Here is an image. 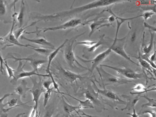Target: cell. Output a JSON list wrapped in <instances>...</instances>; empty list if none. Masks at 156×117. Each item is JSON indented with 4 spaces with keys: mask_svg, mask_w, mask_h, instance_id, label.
<instances>
[{
    "mask_svg": "<svg viewBox=\"0 0 156 117\" xmlns=\"http://www.w3.org/2000/svg\"><path fill=\"white\" fill-rule=\"evenodd\" d=\"M54 112V110L53 109H49L48 110L45 112L44 117H52Z\"/></svg>",
    "mask_w": 156,
    "mask_h": 117,
    "instance_id": "ee69618b",
    "label": "cell"
},
{
    "mask_svg": "<svg viewBox=\"0 0 156 117\" xmlns=\"http://www.w3.org/2000/svg\"><path fill=\"white\" fill-rule=\"evenodd\" d=\"M140 98H144L148 101L147 103L141 105L142 109L145 107L156 108V100L155 99L149 98L145 94L140 96Z\"/></svg>",
    "mask_w": 156,
    "mask_h": 117,
    "instance_id": "f1b7e54d",
    "label": "cell"
},
{
    "mask_svg": "<svg viewBox=\"0 0 156 117\" xmlns=\"http://www.w3.org/2000/svg\"><path fill=\"white\" fill-rule=\"evenodd\" d=\"M21 40H25L30 42L41 45V47L48 48L51 49H55V46L48 41L45 37H38L34 39H29L24 36L20 37Z\"/></svg>",
    "mask_w": 156,
    "mask_h": 117,
    "instance_id": "e0dca14e",
    "label": "cell"
},
{
    "mask_svg": "<svg viewBox=\"0 0 156 117\" xmlns=\"http://www.w3.org/2000/svg\"><path fill=\"white\" fill-rule=\"evenodd\" d=\"M36 53H34L24 58H17L12 55L8 54L4 59L5 60L9 59H13L14 60L15 62L19 61L24 60H26V62L28 61L29 62V64L32 67L33 70L38 73V69L40 68L42 64L48 62V60L44 58H39L38 54L37 55Z\"/></svg>",
    "mask_w": 156,
    "mask_h": 117,
    "instance_id": "9c48e42d",
    "label": "cell"
},
{
    "mask_svg": "<svg viewBox=\"0 0 156 117\" xmlns=\"http://www.w3.org/2000/svg\"><path fill=\"white\" fill-rule=\"evenodd\" d=\"M15 16L13 17L12 25L10 31L8 34L5 37H2L3 41L2 44H5L3 48H5L6 47L16 45L19 46L26 47V44H23L20 43L15 37L14 34L13 29L15 24Z\"/></svg>",
    "mask_w": 156,
    "mask_h": 117,
    "instance_id": "5bb4252c",
    "label": "cell"
},
{
    "mask_svg": "<svg viewBox=\"0 0 156 117\" xmlns=\"http://www.w3.org/2000/svg\"><path fill=\"white\" fill-rule=\"evenodd\" d=\"M53 83L52 81L51 80H46L42 83L43 86L44 88L46 90L49 89L51 84Z\"/></svg>",
    "mask_w": 156,
    "mask_h": 117,
    "instance_id": "ab89813d",
    "label": "cell"
},
{
    "mask_svg": "<svg viewBox=\"0 0 156 117\" xmlns=\"http://www.w3.org/2000/svg\"><path fill=\"white\" fill-rule=\"evenodd\" d=\"M140 94H131L128 95L122 94L121 97L125 98L126 100V105L124 108L121 109V110L123 111L127 110L130 111L134 108L136 105L139 100L140 98Z\"/></svg>",
    "mask_w": 156,
    "mask_h": 117,
    "instance_id": "2e32d148",
    "label": "cell"
},
{
    "mask_svg": "<svg viewBox=\"0 0 156 117\" xmlns=\"http://www.w3.org/2000/svg\"><path fill=\"white\" fill-rule=\"evenodd\" d=\"M152 86H150L147 87H145L141 83H138L136 84L131 89V90L137 91V92H130L131 94H140L145 92H147L148 91L153 90H155L156 88H152L148 89V88Z\"/></svg>",
    "mask_w": 156,
    "mask_h": 117,
    "instance_id": "cb8c5ba5",
    "label": "cell"
},
{
    "mask_svg": "<svg viewBox=\"0 0 156 117\" xmlns=\"http://www.w3.org/2000/svg\"><path fill=\"white\" fill-rule=\"evenodd\" d=\"M62 72L65 78L71 83H73L76 81L77 79L80 80L84 78L82 75L77 74L63 68L60 66L58 68Z\"/></svg>",
    "mask_w": 156,
    "mask_h": 117,
    "instance_id": "ac0fdd59",
    "label": "cell"
},
{
    "mask_svg": "<svg viewBox=\"0 0 156 117\" xmlns=\"http://www.w3.org/2000/svg\"><path fill=\"white\" fill-rule=\"evenodd\" d=\"M107 3L105 0L94 1L91 2L78 7L72 8L70 9L57 12L50 15H43L37 13H33V19H37V22L42 21H47L56 20L62 19L67 17H70L92 9L106 6Z\"/></svg>",
    "mask_w": 156,
    "mask_h": 117,
    "instance_id": "6da1fadb",
    "label": "cell"
},
{
    "mask_svg": "<svg viewBox=\"0 0 156 117\" xmlns=\"http://www.w3.org/2000/svg\"><path fill=\"white\" fill-rule=\"evenodd\" d=\"M112 51L111 47H110L108 49L98 54L94 58L90 60H86L78 56H77L76 57L83 62H91L92 65L90 68H89V71L92 73L95 69H96L99 65H100V63L105 59Z\"/></svg>",
    "mask_w": 156,
    "mask_h": 117,
    "instance_id": "4fadbf2b",
    "label": "cell"
},
{
    "mask_svg": "<svg viewBox=\"0 0 156 117\" xmlns=\"http://www.w3.org/2000/svg\"><path fill=\"white\" fill-rule=\"evenodd\" d=\"M155 12L153 11H147L142 14V17H143L145 20H147L148 18L154 14Z\"/></svg>",
    "mask_w": 156,
    "mask_h": 117,
    "instance_id": "74e56055",
    "label": "cell"
},
{
    "mask_svg": "<svg viewBox=\"0 0 156 117\" xmlns=\"http://www.w3.org/2000/svg\"><path fill=\"white\" fill-rule=\"evenodd\" d=\"M151 34V39L149 44L147 46L144 42L145 33L144 32L143 35V40L141 45V51L144 54L148 55V54L152 50L154 44V37L155 32H152V31L149 30Z\"/></svg>",
    "mask_w": 156,
    "mask_h": 117,
    "instance_id": "d6986e66",
    "label": "cell"
},
{
    "mask_svg": "<svg viewBox=\"0 0 156 117\" xmlns=\"http://www.w3.org/2000/svg\"><path fill=\"white\" fill-rule=\"evenodd\" d=\"M133 112L132 113H127L126 114L128 115H130L131 117H138L139 115L136 112L135 109L133 108Z\"/></svg>",
    "mask_w": 156,
    "mask_h": 117,
    "instance_id": "c3c4849f",
    "label": "cell"
},
{
    "mask_svg": "<svg viewBox=\"0 0 156 117\" xmlns=\"http://www.w3.org/2000/svg\"><path fill=\"white\" fill-rule=\"evenodd\" d=\"M97 41H85L80 42H78L76 43L75 46L74 48H75L78 45H83L86 46L90 47L94 44H95Z\"/></svg>",
    "mask_w": 156,
    "mask_h": 117,
    "instance_id": "e575fe53",
    "label": "cell"
},
{
    "mask_svg": "<svg viewBox=\"0 0 156 117\" xmlns=\"http://www.w3.org/2000/svg\"><path fill=\"white\" fill-rule=\"evenodd\" d=\"M100 66L102 67H105L112 69L116 72L117 73L129 79H140L144 77L148 78L151 80H155L154 77H149L145 72L138 73L129 68H120L113 66L101 64Z\"/></svg>",
    "mask_w": 156,
    "mask_h": 117,
    "instance_id": "ba28073f",
    "label": "cell"
},
{
    "mask_svg": "<svg viewBox=\"0 0 156 117\" xmlns=\"http://www.w3.org/2000/svg\"><path fill=\"white\" fill-rule=\"evenodd\" d=\"M18 1V0H14L9 3L6 1L0 0V21H3L5 24L12 23L14 16L17 13L15 12V9L13 13L12 9L15 6L16 4Z\"/></svg>",
    "mask_w": 156,
    "mask_h": 117,
    "instance_id": "8992f818",
    "label": "cell"
},
{
    "mask_svg": "<svg viewBox=\"0 0 156 117\" xmlns=\"http://www.w3.org/2000/svg\"><path fill=\"white\" fill-rule=\"evenodd\" d=\"M2 37H0V41H2ZM4 59L2 57L0 53V71L2 74H3L4 72L5 71V69L3 66V64L4 63Z\"/></svg>",
    "mask_w": 156,
    "mask_h": 117,
    "instance_id": "f35d334b",
    "label": "cell"
},
{
    "mask_svg": "<svg viewBox=\"0 0 156 117\" xmlns=\"http://www.w3.org/2000/svg\"><path fill=\"white\" fill-rule=\"evenodd\" d=\"M24 114H25V113H19L15 117H26V116H23Z\"/></svg>",
    "mask_w": 156,
    "mask_h": 117,
    "instance_id": "f907efd6",
    "label": "cell"
},
{
    "mask_svg": "<svg viewBox=\"0 0 156 117\" xmlns=\"http://www.w3.org/2000/svg\"><path fill=\"white\" fill-rule=\"evenodd\" d=\"M141 57L143 59L147 61L151 66L153 68L156 69V65L154 62H152L149 58V57L148 55L145 54H141L140 53Z\"/></svg>",
    "mask_w": 156,
    "mask_h": 117,
    "instance_id": "d590c367",
    "label": "cell"
},
{
    "mask_svg": "<svg viewBox=\"0 0 156 117\" xmlns=\"http://www.w3.org/2000/svg\"><path fill=\"white\" fill-rule=\"evenodd\" d=\"M105 36V34H104L100 36L99 40L95 44L87 48L88 51L90 52H93L100 46L104 44L105 42V40L104 39Z\"/></svg>",
    "mask_w": 156,
    "mask_h": 117,
    "instance_id": "f546056e",
    "label": "cell"
},
{
    "mask_svg": "<svg viewBox=\"0 0 156 117\" xmlns=\"http://www.w3.org/2000/svg\"><path fill=\"white\" fill-rule=\"evenodd\" d=\"M19 99L18 98H13L9 100L6 103L7 105H8L10 107L13 108L20 106V105L18 104L19 102Z\"/></svg>",
    "mask_w": 156,
    "mask_h": 117,
    "instance_id": "836d02e7",
    "label": "cell"
},
{
    "mask_svg": "<svg viewBox=\"0 0 156 117\" xmlns=\"http://www.w3.org/2000/svg\"><path fill=\"white\" fill-rule=\"evenodd\" d=\"M13 95L12 93L9 94L8 93L5 94L3 96L0 98V110L6 113L8 112L10 110L13 108L12 107H10L9 108L5 109V107L7 105L6 103L4 104L3 103V101L6 98L11 95Z\"/></svg>",
    "mask_w": 156,
    "mask_h": 117,
    "instance_id": "4dcf8cb0",
    "label": "cell"
},
{
    "mask_svg": "<svg viewBox=\"0 0 156 117\" xmlns=\"http://www.w3.org/2000/svg\"><path fill=\"white\" fill-rule=\"evenodd\" d=\"M106 11L109 13H112L115 16V20L116 21L117 23V28L116 31L115 35V38H117V36L118 33V32L120 28V27L122 24L125 21L129 20H133L134 19L138 18V17H142V15H140L139 16H136L135 17H132V18H122L120 17H119L116 16L115 15L112 11L111 9L110 8L108 9H105L103 10V12Z\"/></svg>",
    "mask_w": 156,
    "mask_h": 117,
    "instance_id": "ffe728a7",
    "label": "cell"
},
{
    "mask_svg": "<svg viewBox=\"0 0 156 117\" xmlns=\"http://www.w3.org/2000/svg\"><path fill=\"white\" fill-rule=\"evenodd\" d=\"M82 94L87 99L89 100L96 107L98 112L107 109L104 104L100 99L99 94L93 88L91 84L88 85L86 88L83 90Z\"/></svg>",
    "mask_w": 156,
    "mask_h": 117,
    "instance_id": "52a82bcc",
    "label": "cell"
},
{
    "mask_svg": "<svg viewBox=\"0 0 156 117\" xmlns=\"http://www.w3.org/2000/svg\"><path fill=\"white\" fill-rule=\"evenodd\" d=\"M0 116L1 117H7L8 114L0 110Z\"/></svg>",
    "mask_w": 156,
    "mask_h": 117,
    "instance_id": "681fc988",
    "label": "cell"
},
{
    "mask_svg": "<svg viewBox=\"0 0 156 117\" xmlns=\"http://www.w3.org/2000/svg\"><path fill=\"white\" fill-rule=\"evenodd\" d=\"M99 75L98 81H95L99 84L100 86L103 88L108 85H113L115 87L127 84L132 82L130 80L113 75L106 71L102 67L96 68Z\"/></svg>",
    "mask_w": 156,
    "mask_h": 117,
    "instance_id": "7a4b0ae2",
    "label": "cell"
},
{
    "mask_svg": "<svg viewBox=\"0 0 156 117\" xmlns=\"http://www.w3.org/2000/svg\"><path fill=\"white\" fill-rule=\"evenodd\" d=\"M133 57L136 58L138 60L140 66L144 70L147 71L153 77H154L153 73L154 74V75L155 76L156 69L152 67L149 63L142 58L140 56V53H139L138 57L133 56Z\"/></svg>",
    "mask_w": 156,
    "mask_h": 117,
    "instance_id": "7402d4cb",
    "label": "cell"
},
{
    "mask_svg": "<svg viewBox=\"0 0 156 117\" xmlns=\"http://www.w3.org/2000/svg\"><path fill=\"white\" fill-rule=\"evenodd\" d=\"M69 39H66L64 42L58 48L54 49L53 51H51L48 56V65L46 67L45 71L47 74L49 75L51 80L52 81L53 84L54 85H55L57 84V83L55 81L52 73L50 70V66L51 63L53 59L58 54V52L66 44V43L68 41Z\"/></svg>",
    "mask_w": 156,
    "mask_h": 117,
    "instance_id": "9a60e30c",
    "label": "cell"
},
{
    "mask_svg": "<svg viewBox=\"0 0 156 117\" xmlns=\"http://www.w3.org/2000/svg\"><path fill=\"white\" fill-rule=\"evenodd\" d=\"M54 89V87H52L50 88L49 89L46 90L45 91L44 93V101H43V106L44 107H45L48 102V101L51 96V94L52 90Z\"/></svg>",
    "mask_w": 156,
    "mask_h": 117,
    "instance_id": "d6a6232c",
    "label": "cell"
},
{
    "mask_svg": "<svg viewBox=\"0 0 156 117\" xmlns=\"http://www.w3.org/2000/svg\"><path fill=\"white\" fill-rule=\"evenodd\" d=\"M126 38V37L120 39H114L110 46L112 50L133 64L140 66L139 64L132 60L125 52L124 45Z\"/></svg>",
    "mask_w": 156,
    "mask_h": 117,
    "instance_id": "7c38bea8",
    "label": "cell"
},
{
    "mask_svg": "<svg viewBox=\"0 0 156 117\" xmlns=\"http://www.w3.org/2000/svg\"><path fill=\"white\" fill-rule=\"evenodd\" d=\"M96 92L104 104H106L113 108L118 105H126V101L122 100L116 93L105 88L99 89L95 82L92 81Z\"/></svg>",
    "mask_w": 156,
    "mask_h": 117,
    "instance_id": "3957f363",
    "label": "cell"
},
{
    "mask_svg": "<svg viewBox=\"0 0 156 117\" xmlns=\"http://www.w3.org/2000/svg\"><path fill=\"white\" fill-rule=\"evenodd\" d=\"M26 47L34 50L38 54L46 56H48L51 52L50 51V49L41 46L37 47L27 44Z\"/></svg>",
    "mask_w": 156,
    "mask_h": 117,
    "instance_id": "484cf974",
    "label": "cell"
},
{
    "mask_svg": "<svg viewBox=\"0 0 156 117\" xmlns=\"http://www.w3.org/2000/svg\"><path fill=\"white\" fill-rule=\"evenodd\" d=\"M86 31L73 37L69 39L66 44L64 51V56L65 61L71 67H76L75 63L82 68L89 70V68L85 67L81 64L76 59L74 53L75 48L73 44L76 40L79 37L83 35Z\"/></svg>",
    "mask_w": 156,
    "mask_h": 117,
    "instance_id": "277c9868",
    "label": "cell"
},
{
    "mask_svg": "<svg viewBox=\"0 0 156 117\" xmlns=\"http://www.w3.org/2000/svg\"><path fill=\"white\" fill-rule=\"evenodd\" d=\"M144 27H146L148 28L149 30L153 31L154 32H156V28L155 27L151 26L146 22H144Z\"/></svg>",
    "mask_w": 156,
    "mask_h": 117,
    "instance_id": "b9f144b4",
    "label": "cell"
},
{
    "mask_svg": "<svg viewBox=\"0 0 156 117\" xmlns=\"http://www.w3.org/2000/svg\"><path fill=\"white\" fill-rule=\"evenodd\" d=\"M25 9L24 1L23 0H22L19 12L17 13L16 17V20L18 23L19 28L22 27L23 25L24 18Z\"/></svg>",
    "mask_w": 156,
    "mask_h": 117,
    "instance_id": "d4e9b609",
    "label": "cell"
},
{
    "mask_svg": "<svg viewBox=\"0 0 156 117\" xmlns=\"http://www.w3.org/2000/svg\"><path fill=\"white\" fill-rule=\"evenodd\" d=\"M62 98V104L63 105V108L64 111L66 113L69 114H72V113L75 111H76V109H80V107L78 105L76 106H73L67 103L64 99L63 97Z\"/></svg>",
    "mask_w": 156,
    "mask_h": 117,
    "instance_id": "4316f807",
    "label": "cell"
},
{
    "mask_svg": "<svg viewBox=\"0 0 156 117\" xmlns=\"http://www.w3.org/2000/svg\"><path fill=\"white\" fill-rule=\"evenodd\" d=\"M87 24V22H84L82 20L78 18H74L68 21L65 23L56 27H36V30L34 31L27 32V34L39 33L41 31L45 32L49 31H54L59 30H66L78 27Z\"/></svg>",
    "mask_w": 156,
    "mask_h": 117,
    "instance_id": "5b68a950",
    "label": "cell"
},
{
    "mask_svg": "<svg viewBox=\"0 0 156 117\" xmlns=\"http://www.w3.org/2000/svg\"><path fill=\"white\" fill-rule=\"evenodd\" d=\"M143 114H148L150 117H156V114L154 110H147L142 112Z\"/></svg>",
    "mask_w": 156,
    "mask_h": 117,
    "instance_id": "60d3db41",
    "label": "cell"
},
{
    "mask_svg": "<svg viewBox=\"0 0 156 117\" xmlns=\"http://www.w3.org/2000/svg\"><path fill=\"white\" fill-rule=\"evenodd\" d=\"M33 83V86L30 88L29 91L31 93L33 97V101L35 103L34 105L37 108L38 101L42 93H44L46 90L44 88L41 80L40 79L38 82L36 79L30 77Z\"/></svg>",
    "mask_w": 156,
    "mask_h": 117,
    "instance_id": "8fae6325",
    "label": "cell"
},
{
    "mask_svg": "<svg viewBox=\"0 0 156 117\" xmlns=\"http://www.w3.org/2000/svg\"><path fill=\"white\" fill-rule=\"evenodd\" d=\"M140 117H142V116H140Z\"/></svg>",
    "mask_w": 156,
    "mask_h": 117,
    "instance_id": "f5cc1de1",
    "label": "cell"
},
{
    "mask_svg": "<svg viewBox=\"0 0 156 117\" xmlns=\"http://www.w3.org/2000/svg\"><path fill=\"white\" fill-rule=\"evenodd\" d=\"M23 65L22 61H19V65L17 68L14 70V77L12 79L10 82L13 85H16L17 84V80L26 77H30L31 76L36 75L43 77H50L48 74H42L38 73L35 71L33 70L30 71H25L23 70V68L26 63Z\"/></svg>",
    "mask_w": 156,
    "mask_h": 117,
    "instance_id": "30bf717a",
    "label": "cell"
},
{
    "mask_svg": "<svg viewBox=\"0 0 156 117\" xmlns=\"http://www.w3.org/2000/svg\"><path fill=\"white\" fill-rule=\"evenodd\" d=\"M154 51L153 54L149 57V58L151 61L152 62H154L156 61V46H155V42H154Z\"/></svg>",
    "mask_w": 156,
    "mask_h": 117,
    "instance_id": "7bdbcfd3",
    "label": "cell"
},
{
    "mask_svg": "<svg viewBox=\"0 0 156 117\" xmlns=\"http://www.w3.org/2000/svg\"><path fill=\"white\" fill-rule=\"evenodd\" d=\"M27 82L25 79L21 80L20 84L14 89L15 93L23 98L26 97L27 92L30 90V88L27 87Z\"/></svg>",
    "mask_w": 156,
    "mask_h": 117,
    "instance_id": "44dd1931",
    "label": "cell"
},
{
    "mask_svg": "<svg viewBox=\"0 0 156 117\" xmlns=\"http://www.w3.org/2000/svg\"><path fill=\"white\" fill-rule=\"evenodd\" d=\"M63 94L68 95L74 99L78 101L79 102V104L78 105L80 107V109L92 108H94V106L92 103L88 99H87L85 101H82L70 95L67 94L65 93H63Z\"/></svg>",
    "mask_w": 156,
    "mask_h": 117,
    "instance_id": "83f0119b",
    "label": "cell"
},
{
    "mask_svg": "<svg viewBox=\"0 0 156 117\" xmlns=\"http://www.w3.org/2000/svg\"><path fill=\"white\" fill-rule=\"evenodd\" d=\"M36 24L35 22H33L32 24L26 27H20L16 30L14 31V35L16 38L18 39L23 34V33L25 32V30L27 28L30 26H33Z\"/></svg>",
    "mask_w": 156,
    "mask_h": 117,
    "instance_id": "1f68e13d",
    "label": "cell"
},
{
    "mask_svg": "<svg viewBox=\"0 0 156 117\" xmlns=\"http://www.w3.org/2000/svg\"><path fill=\"white\" fill-rule=\"evenodd\" d=\"M36 112H37V108L34 106L32 109L30 117H34Z\"/></svg>",
    "mask_w": 156,
    "mask_h": 117,
    "instance_id": "7dc6e473",
    "label": "cell"
},
{
    "mask_svg": "<svg viewBox=\"0 0 156 117\" xmlns=\"http://www.w3.org/2000/svg\"><path fill=\"white\" fill-rule=\"evenodd\" d=\"M110 13L112 14V15L108 17L107 19L108 21L110 23H111L115 21V18L114 16L112 13Z\"/></svg>",
    "mask_w": 156,
    "mask_h": 117,
    "instance_id": "bcb514c9",
    "label": "cell"
},
{
    "mask_svg": "<svg viewBox=\"0 0 156 117\" xmlns=\"http://www.w3.org/2000/svg\"><path fill=\"white\" fill-rule=\"evenodd\" d=\"M106 20V19H102L98 21H95L90 24V31L89 35V37L92 35L96 30L98 29L101 27L104 26H108L110 24H112L110 23L102 24L105 22L108 21L107 20Z\"/></svg>",
    "mask_w": 156,
    "mask_h": 117,
    "instance_id": "603a6c76",
    "label": "cell"
},
{
    "mask_svg": "<svg viewBox=\"0 0 156 117\" xmlns=\"http://www.w3.org/2000/svg\"><path fill=\"white\" fill-rule=\"evenodd\" d=\"M65 117H69L68 115H66L65 116Z\"/></svg>",
    "mask_w": 156,
    "mask_h": 117,
    "instance_id": "816d5d0a",
    "label": "cell"
},
{
    "mask_svg": "<svg viewBox=\"0 0 156 117\" xmlns=\"http://www.w3.org/2000/svg\"><path fill=\"white\" fill-rule=\"evenodd\" d=\"M83 114H82V115H83V116H77L74 115H73L72 114H71V115H72V116L71 117H101L96 116H92V115H87V114L85 113H84L83 112Z\"/></svg>",
    "mask_w": 156,
    "mask_h": 117,
    "instance_id": "f6af8a7d",
    "label": "cell"
},
{
    "mask_svg": "<svg viewBox=\"0 0 156 117\" xmlns=\"http://www.w3.org/2000/svg\"><path fill=\"white\" fill-rule=\"evenodd\" d=\"M4 64L6 68V70L9 76V78H10L11 77L13 78L14 77V70L8 65L6 61H5Z\"/></svg>",
    "mask_w": 156,
    "mask_h": 117,
    "instance_id": "8d00e7d4",
    "label": "cell"
}]
</instances>
